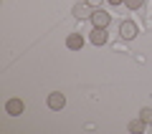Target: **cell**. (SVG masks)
<instances>
[{
    "label": "cell",
    "instance_id": "obj_3",
    "mask_svg": "<svg viewBox=\"0 0 152 134\" xmlns=\"http://www.w3.org/2000/svg\"><path fill=\"white\" fill-rule=\"evenodd\" d=\"M91 15H94V8L89 5L86 0L74 5V18H76V20H91Z\"/></svg>",
    "mask_w": 152,
    "mask_h": 134
},
{
    "label": "cell",
    "instance_id": "obj_1",
    "mask_svg": "<svg viewBox=\"0 0 152 134\" xmlns=\"http://www.w3.org/2000/svg\"><path fill=\"white\" fill-rule=\"evenodd\" d=\"M137 33H140V28H137L134 20H122L119 23V36L124 38V41H134Z\"/></svg>",
    "mask_w": 152,
    "mask_h": 134
},
{
    "label": "cell",
    "instance_id": "obj_11",
    "mask_svg": "<svg viewBox=\"0 0 152 134\" xmlns=\"http://www.w3.org/2000/svg\"><path fill=\"white\" fill-rule=\"evenodd\" d=\"M86 3H89L91 8H102V3H104V0H86Z\"/></svg>",
    "mask_w": 152,
    "mask_h": 134
},
{
    "label": "cell",
    "instance_id": "obj_10",
    "mask_svg": "<svg viewBox=\"0 0 152 134\" xmlns=\"http://www.w3.org/2000/svg\"><path fill=\"white\" fill-rule=\"evenodd\" d=\"M140 119H142V122H147V124H152V109L145 106V109L140 111Z\"/></svg>",
    "mask_w": 152,
    "mask_h": 134
},
{
    "label": "cell",
    "instance_id": "obj_4",
    "mask_svg": "<svg viewBox=\"0 0 152 134\" xmlns=\"http://www.w3.org/2000/svg\"><path fill=\"white\" fill-rule=\"evenodd\" d=\"M5 111L10 114V117H20V114L26 111V104H23L20 99H8L5 101Z\"/></svg>",
    "mask_w": 152,
    "mask_h": 134
},
{
    "label": "cell",
    "instance_id": "obj_6",
    "mask_svg": "<svg viewBox=\"0 0 152 134\" xmlns=\"http://www.w3.org/2000/svg\"><path fill=\"white\" fill-rule=\"evenodd\" d=\"M64 106H66V96H64L61 91L48 94V109H53V111H61Z\"/></svg>",
    "mask_w": 152,
    "mask_h": 134
},
{
    "label": "cell",
    "instance_id": "obj_5",
    "mask_svg": "<svg viewBox=\"0 0 152 134\" xmlns=\"http://www.w3.org/2000/svg\"><path fill=\"white\" fill-rule=\"evenodd\" d=\"M66 48L69 51H81L84 48V36L81 33H69L66 36Z\"/></svg>",
    "mask_w": 152,
    "mask_h": 134
},
{
    "label": "cell",
    "instance_id": "obj_9",
    "mask_svg": "<svg viewBox=\"0 0 152 134\" xmlns=\"http://www.w3.org/2000/svg\"><path fill=\"white\" fill-rule=\"evenodd\" d=\"M142 5H145V0H124V8H129V10H140Z\"/></svg>",
    "mask_w": 152,
    "mask_h": 134
},
{
    "label": "cell",
    "instance_id": "obj_7",
    "mask_svg": "<svg viewBox=\"0 0 152 134\" xmlns=\"http://www.w3.org/2000/svg\"><path fill=\"white\" fill-rule=\"evenodd\" d=\"M89 41L94 43V46H104V43L109 41V36H107V28H94L91 31V38Z\"/></svg>",
    "mask_w": 152,
    "mask_h": 134
},
{
    "label": "cell",
    "instance_id": "obj_8",
    "mask_svg": "<svg viewBox=\"0 0 152 134\" xmlns=\"http://www.w3.org/2000/svg\"><path fill=\"white\" fill-rule=\"evenodd\" d=\"M127 129H129L132 134H142L147 129V122H142V119H132V122L127 124Z\"/></svg>",
    "mask_w": 152,
    "mask_h": 134
},
{
    "label": "cell",
    "instance_id": "obj_12",
    "mask_svg": "<svg viewBox=\"0 0 152 134\" xmlns=\"http://www.w3.org/2000/svg\"><path fill=\"white\" fill-rule=\"evenodd\" d=\"M109 5H124V0H107Z\"/></svg>",
    "mask_w": 152,
    "mask_h": 134
},
{
    "label": "cell",
    "instance_id": "obj_2",
    "mask_svg": "<svg viewBox=\"0 0 152 134\" xmlns=\"http://www.w3.org/2000/svg\"><path fill=\"white\" fill-rule=\"evenodd\" d=\"M112 23V15H109L104 8H94V15H91V25L94 28H107Z\"/></svg>",
    "mask_w": 152,
    "mask_h": 134
}]
</instances>
